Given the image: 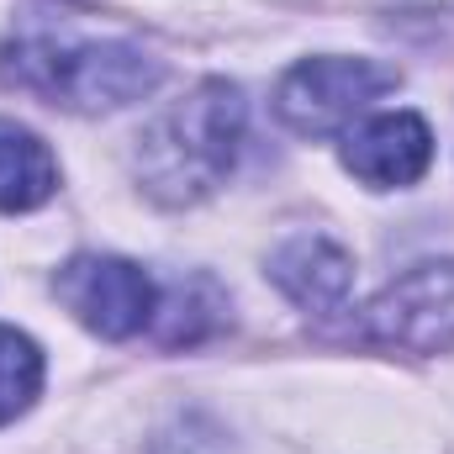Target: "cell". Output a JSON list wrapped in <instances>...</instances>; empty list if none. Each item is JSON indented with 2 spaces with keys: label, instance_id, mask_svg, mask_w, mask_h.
<instances>
[{
  "label": "cell",
  "instance_id": "obj_1",
  "mask_svg": "<svg viewBox=\"0 0 454 454\" xmlns=\"http://www.w3.org/2000/svg\"><path fill=\"white\" fill-rule=\"evenodd\" d=\"M238 148H243V96L227 80H207L143 127L137 180L164 207H196L232 175Z\"/></svg>",
  "mask_w": 454,
  "mask_h": 454
},
{
  "label": "cell",
  "instance_id": "obj_2",
  "mask_svg": "<svg viewBox=\"0 0 454 454\" xmlns=\"http://www.w3.org/2000/svg\"><path fill=\"white\" fill-rule=\"evenodd\" d=\"M159 59H148L137 43L121 37H69V32H21L5 59L0 80L43 96L48 106L96 116L143 101L159 85Z\"/></svg>",
  "mask_w": 454,
  "mask_h": 454
},
{
  "label": "cell",
  "instance_id": "obj_3",
  "mask_svg": "<svg viewBox=\"0 0 454 454\" xmlns=\"http://www.w3.org/2000/svg\"><path fill=\"white\" fill-rule=\"evenodd\" d=\"M359 339L391 354H450L454 348V259H428L396 275L364 312Z\"/></svg>",
  "mask_w": 454,
  "mask_h": 454
},
{
  "label": "cell",
  "instance_id": "obj_4",
  "mask_svg": "<svg viewBox=\"0 0 454 454\" xmlns=\"http://www.w3.org/2000/svg\"><path fill=\"white\" fill-rule=\"evenodd\" d=\"M396 90V69L375 59H301L275 90V112L301 137H328Z\"/></svg>",
  "mask_w": 454,
  "mask_h": 454
},
{
  "label": "cell",
  "instance_id": "obj_5",
  "mask_svg": "<svg viewBox=\"0 0 454 454\" xmlns=\"http://www.w3.org/2000/svg\"><path fill=\"white\" fill-rule=\"evenodd\" d=\"M59 301L101 339H132L153 323V280L143 264L116 259V254H80L59 270L53 280Z\"/></svg>",
  "mask_w": 454,
  "mask_h": 454
},
{
  "label": "cell",
  "instance_id": "obj_6",
  "mask_svg": "<svg viewBox=\"0 0 454 454\" xmlns=\"http://www.w3.org/2000/svg\"><path fill=\"white\" fill-rule=\"evenodd\" d=\"M343 164L354 180H364L370 191H396V185H418L434 164V132L418 112H380L364 116L348 137H343Z\"/></svg>",
  "mask_w": 454,
  "mask_h": 454
},
{
  "label": "cell",
  "instance_id": "obj_7",
  "mask_svg": "<svg viewBox=\"0 0 454 454\" xmlns=\"http://www.w3.org/2000/svg\"><path fill=\"white\" fill-rule=\"evenodd\" d=\"M270 280L307 312L333 317L348 307L354 291V259L323 232H296L270 254Z\"/></svg>",
  "mask_w": 454,
  "mask_h": 454
},
{
  "label": "cell",
  "instance_id": "obj_8",
  "mask_svg": "<svg viewBox=\"0 0 454 454\" xmlns=\"http://www.w3.org/2000/svg\"><path fill=\"white\" fill-rule=\"evenodd\" d=\"M59 191V164L37 132L0 116V212H32Z\"/></svg>",
  "mask_w": 454,
  "mask_h": 454
},
{
  "label": "cell",
  "instance_id": "obj_9",
  "mask_svg": "<svg viewBox=\"0 0 454 454\" xmlns=\"http://www.w3.org/2000/svg\"><path fill=\"white\" fill-rule=\"evenodd\" d=\"M43 391V348L0 323V423L21 418Z\"/></svg>",
  "mask_w": 454,
  "mask_h": 454
}]
</instances>
